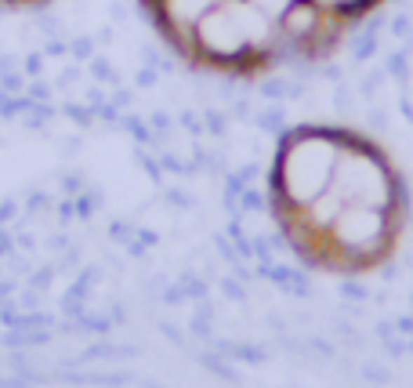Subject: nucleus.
<instances>
[{
    "mask_svg": "<svg viewBox=\"0 0 413 388\" xmlns=\"http://www.w3.org/2000/svg\"><path fill=\"white\" fill-rule=\"evenodd\" d=\"M384 0H142L163 44L200 73L254 80L326 58Z\"/></svg>",
    "mask_w": 413,
    "mask_h": 388,
    "instance_id": "2",
    "label": "nucleus"
},
{
    "mask_svg": "<svg viewBox=\"0 0 413 388\" xmlns=\"http://www.w3.org/2000/svg\"><path fill=\"white\" fill-rule=\"evenodd\" d=\"M48 0H0V8H40Z\"/></svg>",
    "mask_w": 413,
    "mask_h": 388,
    "instance_id": "3",
    "label": "nucleus"
},
{
    "mask_svg": "<svg viewBox=\"0 0 413 388\" xmlns=\"http://www.w3.org/2000/svg\"><path fill=\"white\" fill-rule=\"evenodd\" d=\"M269 210L309 269L374 276L399 254L409 225L402 170L352 127L301 123L279 138L269 167Z\"/></svg>",
    "mask_w": 413,
    "mask_h": 388,
    "instance_id": "1",
    "label": "nucleus"
}]
</instances>
